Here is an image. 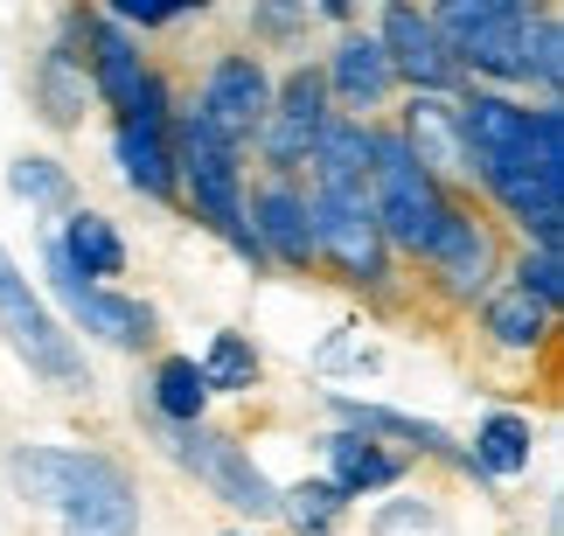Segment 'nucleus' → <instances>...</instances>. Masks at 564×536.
Here are the masks:
<instances>
[{
	"instance_id": "nucleus-15",
	"label": "nucleus",
	"mask_w": 564,
	"mask_h": 536,
	"mask_svg": "<svg viewBox=\"0 0 564 536\" xmlns=\"http://www.w3.org/2000/svg\"><path fill=\"white\" fill-rule=\"evenodd\" d=\"M245 238L258 259L286 265V272H307L314 265V230H307V188L300 182H265L258 196L245 203Z\"/></svg>"
},
{
	"instance_id": "nucleus-33",
	"label": "nucleus",
	"mask_w": 564,
	"mask_h": 536,
	"mask_svg": "<svg viewBox=\"0 0 564 536\" xmlns=\"http://www.w3.org/2000/svg\"><path fill=\"white\" fill-rule=\"evenodd\" d=\"M237 536H245V529H237Z\"/></svg>"
},
{
	"instance_id": "nucleus-18",
	"label": "nucleus",
	"mask_w": 564,
	"mask_h": 536,
	"mask_svg": "<svg viewBox=\"0 0 564 536\" xmlns=\"http://www.w3.org/2000/svg\"><path fill=\"white\" fill-rule=\"evenodd\" d=\"M321 91H328V105H349V119L383 112L390 91H398V70H390L383 42L377 35H341L335 56L321 63Z\"/></svg>"
},
{
	"instance_id": "nucleus-29",
	"label": "nucleus",
	"mask_w": 564,
	"mask_h": 536,
	"mask_svg": "<svg viewBox=\"0 0 564 536\" xmlns=\"http://www.w3.org/2000/svg\"><path fill=\"white\" fill-rule=\"evenodd\" d=\"M8 188L21 203H35V209H63V203H70V167L50 161V154H21L8 167Z\"/></svg>"
},
{
	"instance_id": "nucleus-24",
	"label": "nucleus",
	"mask_w": 564,
	"mask_h": 536,
	"mask_svg": "<svg viewBox=\"0 0 564 536\" xmlns=\"http://www.w3.org/2000/svg\"><path fill=\"white\" fill-rule=\"evenodd\" d=\"M335 412H341V425H349V433H370V439H411L419 453H446V460H460V467H467V453H460V446H453L432 418L390 412V404H362V397H335Z\"/></svg>"
},
{
	"instance_id": "nucleus-25",
	"label": "nucleus",
	"mask_w": 564,
	"mask_h": 536,
	"mask_svg": "<svg viewBox=\"0 0 564 536\" xmlns=\"http://www.w3.org/2000/svg\"><path fill=\"white\" fill-rule=\"evenodd\" d=\"M154 412H161V425H203L209 383L195 370V355H161L154 362Z\"/></svg>"
},
{
	"instance_id": "nucleus-3",
	"label": "nucleus",
	"mask_w": 564,
	"mask_h": 536,
	"mask_svg": "<svg viewBox=\"0 0 564 536\" xmlns=\"http://www.w3.org/2000/svg\"><path fill=\"white\" fill-rule=\"evenodd\" d=\"M536 14L523 0H446L432 8V35L446 42L453 70L460 77H488V84H530V35Z\"/></svg>"
},
{
	"instance_id": "nucleus-11",
	"label": "nucleus",
	"mask_w": 564,
	"mask_h": 536,
	"mask_svg": "<svg viewBox=\"0 0 564 536\" xmlns=\"http://www.w3.org/2000/svg\"><path fill=\"white\" fill-rule=\"evenodd\" d=\"M50 293H56V307L70 314V328L84 335H98L105 349H147L154 341V307L133 293H112V286H91V278H77L70 265L56 259V244H50Z\"/></svg>"
},
{
	"instance_id": "nucleus-28",
	"label": "nucleus",
	"mask_w": 564,
	"mask_h": 536,
	"mask_svg": "<svg viewBox=\"0 0 564 536\" xmlns=\"http://www.w3.org/2000/svg\"><path fill=\"white\" fill-rule=\"evenodd\" d=\"M279 516L300 536H335V523L349 516V502H341L328 481H300V488H279Z\"/></svg>"
},
{
	"instance_id": "nucleus-14",
	"label": "nucleus",
	"mask_w": 564,
	"mask_h": 536,
	"mask_svg": "<svg viewBox=\"0 0 564 536\" xmlns=\"http://www.w3.org/2000/svg\"><path fill=\"white\" fill-rule=\"evenodd\" d=\"M377 42H383L390 70H398V84H411V98H453V91L467 98V77L453 70L446 42L432 35V21H425L419 8H383Z\"/></svg>"
},
{
	"instance_id": "nucleus-12",
	"label": "nucleus",
	"mask_w": 564,
	"mask_h": 536,
	"mask_svg": "<svg viewBox=\"0 0 564 536\" xmlns=\"http://www.w3.org/2000/svg\"><path fill=\"white\" fill-rule=\"evenodd\" d=\"M265 112H272V70H265L258 56L230 50V56H216L209 70H203V98H195V119H203L216 140H230V146L258 140Z\"/></svg>"
},
{
	"instance_id": "nucleus-27",
	"label": "nucleus",
	"mask_w": 564,
	"mask_h": 536,
	"mask_svg": "<svg viewBox=\"0 0 564 536\" xmlns=\"http://www.w3.org/2000/svg\"><path fill=\"white\" fill-rule=\"evenodd\" d=\"M203 383H209V397H237V391H251L258 383V349L237 328H224V335H209V349H203Z\"/></svg>"
},
{
	"instance_id": "nucleus-17",
	"label": "nucleus",
	"mask_w": 564,
	"mask_h": 536,
	"mask_svg": "<svg viewBox=\"0 0 564 536\" xmlns=\"http://www.w3.org/2000/svg\"><path fill=\"white\" fill-rule=\"evenodd\" d=\"M84 35H91V14H63L56 42L35 63V112L50 125H77L84 105H91V77H84Z\"/></svg>"
},
{
	"instance_id": "nucleus-23",
	"label": "nucleus",
	"mask_w": 564,
	"mask_h": 536,
	"mask_svg": "<svg viewBox=\"0 0 564 536\" xmlns=\"http://www.w3.org/2000/svg\"><path fill=\"white\" fill-rule=\"evenodd\" d=\"M530 453H536V425L523 412H488L481 433H474L467 467L474 474H495V481H516V474H530Z\"/></svg>"
},
{
	"instance_id": "nucleus-21",
	"label": "nucleus",
	"mask_w": 564,
	"mask_h": 536,
	"mask_svg": "<svg viewBox=\"0 0 564 536\" xmlns=\"http://www.w3.org/2000/svg\"><path fill=\"white\" fill-rule=\"evenodd\" d=\"M404 481V460L398 453H383V439L370 433H341L328 439V488L341 502H356V495H383V488H398Z\"/></svg>"
},
{
	"instance_id": "nucleus-13",
	"label": "nucleus",
	"mask_w": 564,
	"mask_h": 536,
	"mask_svg": "<svg viewBox=\"0 0 564 536\" xmlns=\"http://www.w3.org/2000/svg\"><path fill=\"white\" fill-rule=\"evenodd\" d=\"M175 112H167V84H154V91L140 98V112H126L112 125V161L126 188H140V196L154 203H175Z\"/></svg>"
},
{
	"instance_id": "nucleus-7",
	"label": "nucleus",
	"mask_w": 564,
	"mask_h": 536,
	"mask_svg": "<svg viewBox=\"0 0 564 536\" xmlns=\"http://www.w3.org/2000/svg\"><path fill=\"white\" fill-rule=\"evenodd\" d=\"M307 230H314V265H335L349 286H390V244L370 217V196H314L307 188Z\"/></svg>"
},
{
	"instance_id": "nucleus-1",
	"label": "nucleus",
	"mask_w": 564,
	"mask_h": 536,
	"mask_svg": "<svg viewBox=\"0 0 564 536\" xmlns=\"http://www.w3.org/2000/svg\"><path fill=\"white\" fill-rule=\"evenodd\" d=\"M460 146L467 175L509 223H523L530 251H557L564 223V112L557 105H516L502 91L460 98Z\"/></svg>"
},
{
	"instance_id": "nucleus-31",
	"label": "nucleus",
	"mask_w": 564,
	"mask_h": 536,
	"mask_svg": "<svg viewBox=\"0 0 564 536\" xmlns=\"http://www.w3.org/2000/svg\"><path fill=\"white\" fill-rule=\"evenodd\" d=\"M516 293H530L536 299V307H544V314H557L564 307V272H557V251H530L523 244V259H516Z\"/></svg>"
},
{
	"instance_id": "nucleus-32",
	"label": "nucleus",
	"mask_w": 564,
	"mask_h": 536,
	"mask_svg": "<svg viewBox=\"0 0 564 536\" xmlns=\"http://www.w3.org/2000/svg\"><path fill=\"white\" fill-rule=\"evenodd\" d=\"M404 529H432V508H398V516H377V536H404Z\"/></svg>"
},
{
	"instance_id": "nucleus-26",
	"label": "nucleus",
	"mask_w": 564,
	"mask_h": 536,
	"mask_svg": "<svg viewBox=\"0 0 564 536\" xmlns=\"http://www.w3.org/2000/svg\"><path fill=\"white\" fill-rule=\"evenodd\" d=\"M488 335L502 341V349H544V335H551V314L536 307L530 293H516V286H502V293H488Z\"/></svg>"
},
{
	"instance_id": "nucleus-20",
	"label": "nucleus",
	"mask_w": 564,
	"mask_h": 536,
	"mask_svg": "<svg viewBox=\"0 0 564 536\" xmlns=\"http://www.w3.org/2000/svg\"><path fill=\"white\" fill-rule=\"evenodd\" d=\"M307 188L314 196H370V119L335 112L321 125L307 154Z\"/></svg>"
},
{
	"instance_id": "nucleus-10",
	"label": "nucleus",
	"mask_w": 564,
	"mask_h": 536,
	"mask_svg": "<svg viewBox=\"0 0 564 536\" xmlns=\"http://www.w3.org/2000/svg\"><path fill=\"white\" fill-rule=\"evenodd\" d=\"M453 299H488L495 278H502V251H495V223L481 217V209H467L460 196L446 203V223L432 230L425 259H419Z\"/></svg>"
},
{
	"instance_id": "nucleus-19",
	"label": "nucleus",
	"mask_w": 564,
	"mask_h": 536,
	"mask_svg": "<svg viewBox=\"0 0 564 536\" xmlns=\"http://www.w3.org/2000/svg\"><path fill=\"white\" fill-rule=\"evenodd\" d=\"M390 133L404 140V154L419 161L440 188L467 182V146H460V112H453V98H411L404 125H390Z\"/></svg>"
},
{
	"instance_id": "nucleus-30",
	"label": "nucleus",
	"mask_w": 564,
	"mask_h": 536,
	"mask_svg": "<svg viewBox=\"0 0 564 536\" xmlns=\"http://www.w3.org/2000/svg\"><path fill=\"white\" fill-rule=\"evenodd\" d=\"M530 84L544 91V105H557V91H564V29H557V14H536V35H530Z\"/></svg>"
},
{
	"instance_id": "nucleus-2",
	"label": "nucleus",
	"mask_w": 564,
	"mask_h": 536,
	"mask_svg": "<svg viewBox=\"0 0 564 536\" xmlns=\"http://www.w3.org/2000/svg\"><path fill=\"white\" fill-rule=\"evenodd\" d=\"M8 481L29 502L56 508L63 536H140V488L112 453L77 446H14Z\"/></svg>"
},
{
	"instance_id": "nucleus-8",
	"label": "nucleus",
	"mask_w": 564,
	"mask_h": 536,
	"mask_svg": "<svg viewBox=\"0 0 564 536\" xmlns=\"http://www.w3.org/2000/svg\"><path fill=\"white\" fill-rule=\"evenodd\" d=\"M167 446H175L182 467H195V481L216 488L224 508H237V516H251V523L279 516V488L265 481V467L251 460V446H237L230 433H209V425H167Z\"/></svg>"
},
{
	"instance_id": "nucleus-9",
	"label": "nucleus",
	"mask_w": 564,
	"mask_h": 536,
	"mask_svg": "<svg viewBox=\"0 0 564 536\" xmlns=\"http://www.w3.org/2000/svg\"><path fill=\"white\" fill-rule=\"evenodd\" d=\"M328 119L335 112H328V91H321L314 63H293L286 77H272V112H265V125H258V146H265L279 182H293L300 167H307V154H314V140H321Z\"/></svg>"
},
{
	"instance_id": "nucleus-16",
	"label": "nucleus",
	"mask_w": 564,
	"mask_h": 536,
	"mask_svg": "<svg viewBox=\"0 0 564 536\" xmlns=\"http://www.w3.org/2000/svg\"><path fill=\"white\" fill-rule=\"evenodd\" d=\"M84 77H91V98H105L112 112H140V98L154 91V70H147V56H140V42L119 29V21H105L91 14V35H84Z\"/></svg>"
},
{
	"instance_id": "nucleus-5",
	"label": "nucleus",
	"mask_w": 564,
	"mask_h": 536,
	"mask_svg": "<svg viewBox=\"0 0 564 536\" xmlns=\"http://www.w3.org/2000/svg\"><path fill=\"white\" fill-rule=\"evenodd\" d=\"M167 133H175V196H188V209L216 238H230L245 259H258L251 238H245V167H237V146L216 140L209 125L195 119V105H182Z\"/></svg>"
},
{
	"instance_id": "nucleus-4",
	"label": "nucleus",
	"mask_w": 564,
	"mask_h": 536,
	"mask_svg": "<svg viewBox=\"0 0 564 536\" xmlns=\"http://www.w3.org/2000/svg\"><path fill=\"white\" fill-rule=\"evenodd\" d=\"M446 203H453V188L432 182L425 167L404 154V140L390 133V125H370V217L383 230L390 259H398V251L425 259L432 230L446 223Z\"/></svg>"
},
{
	"instance_id": "nucleus-22",
	"label": "nucleus",
	"mask_w": 564,
	"mask_h": 536,
	"mask_svg": "<svg viewBox=\"0 0 564 536\" xmlns=\"http://www.w3.org/2000/svg\"><path fill=\"white\" fill-rule=\"evenodd\" d=\"M50 244H56V259L70 265L77 278H91V286H105V278H119V272H126V238L98 217V209H70Z\"/></svg>"
},
{
	"instance_id": "nucleus-6",
	"label": "nucleus",
	"mask_w": 564,
	"mask_h": 536,
	"mask_svg": "<svg viewBox=\"0 0 564 536\" xmlns=\"http://www.w3.org/2000/svg\"><path fill=\"white\" fill-rule=\"evenodd\" d=\"M0 335L14 341V355L29 362L42 383H91L77 335L63 328L50 307H42V293L29 286V278H21V265H14V251H8V244H0Z\"/></svg>"
}]
</instances>
